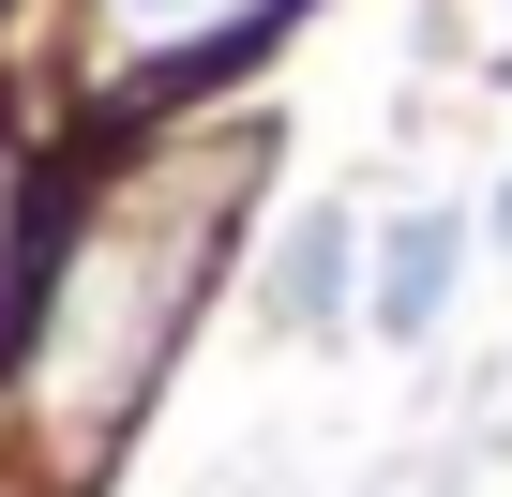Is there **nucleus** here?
Here are the masks:
<instances>
[{"mask_svg":"<svg viewBox=\"0 0 512 497\" xmlns=\"http://www.w3.org/2000/svg\"><path fill=\"white\" fill-rule=\"evenodd\" d=\"M452 287H467V211H392L377 226V272H362V317L392 347H422L452 317Z\"/></svg>","mask_w":512,"mask_h":497,"instance_id":"obj_1","label":"nucleus"},{"mask_svg":"<svg viewBox=\"0 0 512 497\" xmlns=\"http://www.w3.org/2000/svg\"><path fill=\"white\" fill-rule=\"evenodd\" d=\"M347 302H362V226L347 211H302L272 241V272H256V317H272V332H332Z\"/></svg>","mask_w":512,"mask_h":497,"instance_id":"obj_2","label":"nucleus"},{"mask_svg":"<svg viewBox=\"0 0 512 497\" xmlns=\"http://www.w3.org/2000/svg\"><path fill=\"white\" fill-rule=\"evenodd\" d=\"M482 226H497V241H512V181H497V211H482Z\"/></svg>","mask_w":512,"mask_h":497,"instance_id":"obj_3","label":"nucleus"}]
</instances>
